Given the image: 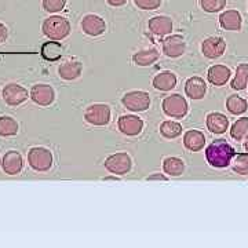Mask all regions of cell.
I'll list each match as a JSON object with an SVG mask.
<instances>
[{
	"label": "cell",
	"mask_w": 248,
	"mask_h": 248,
	"mask_svg": "<svg viewBox=\"0 0 248 248\" xmlns=\"http://www.w3.org/2000/svg\"><path fill=\"white\" fill-rule=\"evenodd\" d=\"M236 152L226 140H215L205 149V159L214 169H226L232 163Z\"/></svg>",
	"instance_id": "6da1fadb"
},
{
	"label": "cell",
	"mask_w": 248,
	"mask_h": 248,
	"mask_svg": "<svg viewBox=\"0 0 248 248\" xmlns=\"http://www.w3.org/2000/svg\"><path fill=\"white\" fill-rule=\"evenodd\" d=\"M42 31L48 40H63L71 33V24L66 18L53 16L43 21Z\"/></svg>",
	"instance_id": "7a4b0ae2"
},
{
	"label": "cell",
	"mask_w": 248,
	"mask_h": 248,
	"mask_svg": "<svg viewBox=\"0 0 248 248\" xmlns=\"http://www.w3.org/2000/svg\"><path fill=\"white\" fill-rule=\"evenodd\" d=\"M53 153L47 148L35 146L28 152V164L36 172H47L53 167Z\"/></svg>",
	"instance_id": "3957f363"
},
{
	"label": "cell",
	"mask_w": 248,
	"mask_h": 248,
	"mask_svg": "<svg viewBox=\"0 0 248 248\" xmlns=\"http://www.w3.org/2000/svg\"><path fill=\"white\" fill-rule=\"evenodd\" d=\"M122 104L127 110L131 112H145L151 107V95L142 90H133L125 93L122 97Z\"/></svg>",
	"instance_id": "277c9868"
},
{
	"label": "cell",
	"mask_w": 248,
	"mask_h": 248,
	"mask_svg": "<svg viewBox=\"0 0 248 248\" xmlns=\"http://www.w3.org/2000/svg\"><path fill=\"white\" fill-rule=\"evenodd\" d=\"M161 108L163 112L171 119H184L189 110L187 101L181 94H171L164 98L161 102Z\"/></svg>",
	"instance_id": "5b68a950"
},
{
	"label": "cell",
	"mask_w": 248,
	"mask_h": 248,
	"mask_svg": "<svg viewBox=\"0 0 248 248\" xmlns=\"http://www.w3.org/2000/svg\"><path fill=\"white\" fill-rule=\"evenodd\" d=\"M105 169L115 175H124L128 174L133 167V160L130 157L128 153L125 152H117L110 156H108L105 161H104Z\"/></svg>",
	"instance_id": "8992f818"
},
{
	"label": "cell",
	"mask_w": 248,
	"mask_h": 248,
	"mask_svg": "<svg viewBox=\"0 0 248 248\" xmlns=\"http://www.w3.org/2000/svg\"><path fill=\"white\" fill-rule=\"evenodd\" d=\"M112 117L110 107L107 104H93L84 110V120L91 125L104 127L108 125Z\"/></svg>",
	"instance_id": "52a82bcc"
},
{
	"label": "cell",
	"mask_w": 248,
	"mask_h": 248,
	"mask_svg": "<svg viewBox=\"0 0 248 248\" xmlns=\"http://www.w3.org/2000/svg\"><path fill=\"white\" fill-rule=\"evenodd\" d=\"M1 98L9 107H19L27 102L29 94L25 87L17 83H9L1 89Z\"/></svg>",
	"instance_id": "ba28073f"
},
{
	"label": "cell",
	"mask_w": 248,
	"mask_h": 248,
	"mask_svg": "<svg viewBox=\"0 0 248 248\" xmlns=\"http://www.w3.org/2000/svg\"><path fill=\"white\" fill-rule=\"evenodd\" d=\"M29 97L39 107H50L55 99V91L50 84L39 83L32 86L29 91Z\"/></svg>",
	"instance_id": "9c48e42d"
},
{
	"label": "cell",
	"mask_w": 248,
	"mask_h": 248,
	"mask_svg": "<svg viewBox=\"0 0 248 248\" xmlns=\"http://www.w3.org/2000/svg\"><path fill=\"white\" fill-rule=\"evenodd\" d=\"M80 27H81V31L90 37H98V36L104 35L107 31L105 19L95 14H86L81 18Z\"/></svg>",
	"instance_id": "30bf717a"
},
{
	"label": "cell",
	"mask_w": 248,
	"mask_h": 248,
	"mask_svg": "<svg viewBox=\"0 0 248 248\" xmlns=\"http://www.w3.org/2000/svg\"><path fill=\"white\" fill-rule=\"evenodd\" d=\"M226 51V42L221 36H210L202 43V53L208 60L219 58Z\"/></svg>",
	"instance_id": "8fae6325"
},
{
	"label": "cell",
	"mask_w": 248,
	"mask_h": 248,
	"mask_svg": "<svg viewBox=\"0 0 248 248\" xmlns=\"http://www.w3.org/2000/svg\"><path fill=\"white\" fill-rule=\"evenodd\" d=\"M119 131L127 137H137L143 130V120L135 115H123L117 120Z\"/></svg>",
	"instance_id": "7c38bea8"
},
{
	"label": "cell",
	"mask_w": 248,
	"mask_h": 248,
	"mask_svg": "<svg viewBox=\"0 0 248 248\" xmlns=\"http://www.w3.org/2000/svg\"><path fill=\"white\" fill-rule=\"evenodd\" d=\"M163 54L169 58L182 57L186 51V42L181 35H170L163 40Z\"/></svg>",
	"instance_id": "4fadbf2b"
},
{
	"label": "cell",
	"mask_w": 248,
	"mask_h": 248,
	"mask_svg": "<svg viewBox=\"0 0 248 248\" xmlns=\"http://www.w3.org/2000/svg\"><path fill=\"white\" fill-rule=\"evenodd\" d=\"M0 166L7 175H18L24 169V159L19 152L9 151L3 156Z\"/></svg>",
	"instance_id": "5bb4252c"
},
{
	"label": "cell",
	"mask_w": 248,
	"mask_h": 248,
	"mask_svg": "<svg viewBox=\"0 0 248 248\" xmlns=\"http://www.w3.org/2000/svg\"><path fill=\"white\" fill-rule=\"evenodd\" d=\"M232 76V71L231 68H228L226 65H221V63H218V65H213L208 72H207V79L208 81L215 86V87H222V86H225L229 79H231Z\"/></svg>",
	"instance_id": "9a60e30c"
},
{
	"label": "cell",
	"mask_w": 248,
	"mask_h": 248,
	"mask_svg": "<svg viewBox=\"0 0 248 248\" xmlns=\"http://www.w3.org/2000/svg\"><path fill=\"white\" fill-rule=\"evenodd\" d=\"M205 93H207V84H205V81L202 78L193 76V78H189V79L186 80L185 94L190 99H193V101L203 99Z\"/></svg>",
	"instance_id": "2e32d148"
},
{
	"label": "cell",
	"mask_w": 248,
	"mask_h": 248,
	"mask_svg": "<svg viewBox=\"0 0 248 248\" xmlns=\"http://www.w3.org/2000/svg\"><path fill=\"white\" fill-rule=\"evenodd\" d=\"M83 72V63L78 60H71V61L63 62L58 68V76L62 80L66 81H73V80L79 79Z\"/></svg>",
	"instance_id": "e0dca14e"
},
{
	"label": "cell",
	"mask_w": 248,
	"mask_h": 248,
	"mask_svg": "<svg viewBox=\"0 0 248 248\" xmlns=\"http://www.w3.org/2000/svg\"><path fill=\"white\" fill-rule=\"evenodd\" d=\"M219 27L225 31H236L239 32L243 25V18L237 10H226L219 16Z\"/></svg>",
	"instance_id": "ac0fdd59"
},
{
	"label": "cell",
	"mask_w": 248,
	"mask_h": 248,
	"mask_svg": "<svg viewBox=\"0 0 248 248\" xmlns=\"http://www.w3.org/2000/svg\"><path fill=\"white\" fill-rule=\"evenodd\" d=\"M205 124L208 131L213 134H225L229 128V119L223 113L219 112H211L207 115Z\"/></svg>",
	"instance_id": "d6986e66"
},
{
	"label": "cell",
	"mask_w": 248,
	"mask_h": 248,
	"mask_svg": "<svg viewBox=\"0 0 248 248\" xmlns=\"http://www.w3.org/2000/svg\"><path fill=\"white\" fill-rule=\"evenodd\" d=\"M149 31L153 35L159 36H167L172 32V19L167 16H156L149 19Z\"/></svg>",
	"instance_id": "ffe728a7"
},
{
	"label": "cell",
	"mask_w": 248,
	"mask_h": 248,
	"mask_svg": "<svg viewBox=\"0 0 248 248\" xmlns=\"http://www.w3.org/2000/svg\"><path fill=\"white\" fill-rule=\"evenodd\" d=\"M152 84L157 91H171L177 86V76L171 71H163L153 78Z\"/></svg>",
	"instance_id": "44dd1931"
},
{
	"label": "cell",
	"mask_w": 248,
	"mask_h": 248,
	"mask_svg": "<svg viewBox=\"0 0 248 248\" xmlns=\"http://www.w3.org/2000/svg\"><path fill=\"white\" fill-rule=\"evenodd\" d=\"M184 145L187 151L200 152L205 145V135L199 130H187L184 134Z\"/></svg>",
	"instance_id": "7402d4cb"
},
{
	"label": "cell",
	"mask_w": 248,
	"mask_h": 248,
	"mask_svg": "<svg viewBox=\"0 0 248 248\" xmlns=\"http://www.w3.org/2000/svg\"><path fill=\"white\" fill-rule=\"evenodd\" d=\"M160 58V51L155 47L140 50L133 55V62L138 66H151Z\"/></svg>",
	"instance_id": "603a6c76"
},
{
	"label": "cell",
	"mask_w": 248,
	"mask_h": 248,
	"mask_svg": "<svg viewBox=\"0 0 248 248\" xmlns=\"http://www.w3.org/2000/svg\"><path fill=\"white\" fill-rule=\"evenodd\" d=\"M40 54L46 61H58L62 57V46L58 40L46 42L40 48Z\"/></svg>",
	"instance_id": "cb8c5ba5"
},
{
	"label": "cell",
	"mask_w": 248,
	"mask_h": 248,
	"mask_svg": "<svg viewBox=\"0 0 248 248\" xmlns=\"http://www.w3.org/2000/svg\"><path fill=\"white\" fill-rule=\"evenodd\" d=\"M163 171L170 177H179L185 171V163L179 157L170 156L163 160Z\"/></svg>",
	"instance_id": "d4e9b609"
},
{
	"label": "cell",
	"mask_w": 248,
	"mask_h": 248,
	"mask_svg": "<svg viewBox=\"0 0 248 248\" xmlns=\"http://www.w3.org/2000/svg\"><path fill=\"white\" fill-rule=\"evenodd\" d=\"M248 86V63H240L236 68V75L232 80L231 87L234 91H241Z\"/></svg>",
	"instance_id": "484cf974"
},
{
	"label": "cell",
	"mask_w": 248,
	"mask_h": 248,
	"mask_svg": "<svg viewBox=\"0 0 248 248\" xmlns=\"http://www.w3.org/2000/svg\"><path fill=\"white\" fill-rule=\"evenodd\" d=\"M19 125L17 120L11 116H1L0 117V137H14L17 135Z\"/></svg>",
	"instance_id": "4316f807"
},
{
	"label": "cell",
	"mask_w": 248,
	"mask_h": 248,
	"mask_svg": "<svg viewBox=\"0 0 248 248\" xmlns=\"http://www.w3.org/2000/svg\"><path fill=\"white\" fill-rule=\"evenodd\" d=\"M160 134L166 140H175L182 134V125L174 120H166L160 124Z\"/></svg>",
	"instance_id": "83f0119b"
},
{
	"label": "cell",
	"mask_w": 248,
	"mask_h": 248,
	"mask_svg": "<svg viewBox=\"0 0 248 248\" xmlns=\"http://www.w3.org/2000/svg\"><path fill=\"white\" fill-rule=\"evenodd\" d=\"M226 109L231 112L232 115H243L244 112H247L248 102L244 98L233 94V95H231L226 99Z\"/></svg>",
	"instance_id": "f1b7e54d"
},
{
	"label": "cell",
	"mask_w": 248,
	"mask_h": 248,
	"mask_svg": "<svg viewBox=\"0 0 248 248\" xmlns=\"http://www.w3.org/2000/svg\"><path fill=\"white\" fill-rule=\"evenodd\" d=\"M248 135V117H240L231 128V137L236 141H243Z\"/></svg>",
	"instance_id": "f546056e"
},
{
	"label": "cell",
	"mask_w": 248,
	"mask_h": 248,
	"mask_svg": "<svg viewBox=\"0 0 248 248\" xmlns=\"http://www.w3.org/2000/svg\"><path fill=\"white\" fill-rule=\"evenodd\" d=\"M199 4L205 13H219L225 9L226 0H199Z\"/></svg>",
	"instance_id": "4dcf8cb0"
},
{
	"label": "cell",
	"mask_w": 248,
	"mask_h": 248,
	"mask_svg": "<svg viewBox=\"0 0 248 248\" xmlns=\"http://www.w3.org/2000/svg\"><path fill=\"white\" fill-rule=\"evenodd\" d=\"M232 169L239 175H248V155H237L234 161L232 163Z\"/></svg>",
	"instance_id": "1f68e13d"
},
{
	"label": "cell",
	"mask_w": 248,
	"mask_h": 248,
	"mask_svg": "<svg viewBox=\"0 0 248 248\" xmlns=\"http://www.w3.org/2000/svg\"><path fill=\"white\" fill-rule=\"evenodd\" d=\"M42 6L46 13L55 14V13H61L62 10L66 6V0H43Z\"/></svg>",
	"instance_id": "d6a6232c"
},
{
	"label": "cell",
	"mask_w": 248,
	"mask_h": 248,
	"mask_svg": "<svg viewBox=\"0 0 248 248\" xmlns=\"http://www.w3.org/2000/svg\"><path fill=\"white\" fill-rule=\"evenodd\" d=\"M134 3L141 10H156L161 6V0H134Z\"/></svg>",
	"instance_id": "836d02e7"
},
{
	"label": "cell",
	"mask_w": 248,
	"mask_h": 248,
	"mask_svg": "<svg viewBox=\"0 0 248 248\" xmlns=\"http://www.w3.org/2000/svg\"><path fill=\"white\" fill-rule=\"evenodd\" d=\"M9 37V28L0 22V45H3Z\"/></svg>",
	"instance_id": "e575fe53"
},
{
	"label": "cell",
	"mask_w": 248,
	"mask_h": 248,
	"mask_svg": "<svg viewBox=\"0 0 248 248\" xmlns=\"http://www.w3.org/2000/svg\"><path fill=\"white\" fill-rule=\"evenodd\" d=\"M112 7H122L127 3V0H107Z\"/></svg>",
	"instance_id": "d590c367"
},
{
	"label": "cell",
	"mask_w": 248,
	"mask_h": 248,
	"mask_svg": "<svg viewBox=\"0 0 248 248\" xmlns=\"http://www.w3.org/2000/svg\"><path fill=\"white\" fill-rule=\"evenodd\" d=\"M148 181H167L169 178L164 177V175H161V174H156V175H151V177L146 178Z\"/></svg>",
	"instance_id": "8d00e7d4"
},
{
	"label": "cell",
	"mask_w": 248,
	"mask_h": 248,
	"mask_svg": "<svg viewBox=\"0 0 248 248\" xmlns=\"http://www.w3.org/2000/svg\"><path fill=\"white\" fill-rule=\"evenodd\" d=\"M244 149L248 152V135L246 137V141H244Z\"/></svg>",
	"instance_id": "74e56055"
}]
</instances>
